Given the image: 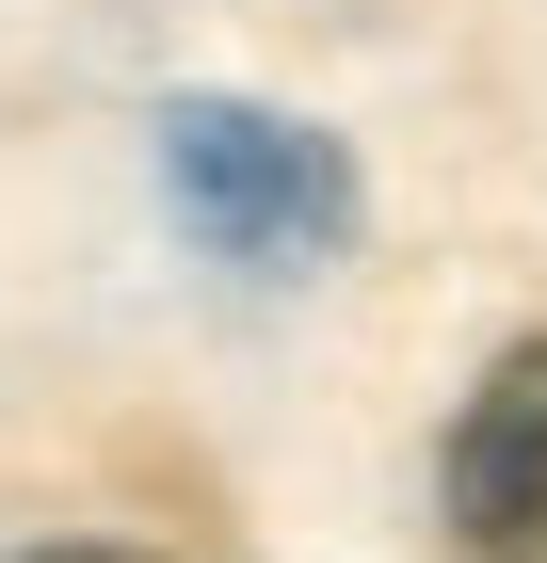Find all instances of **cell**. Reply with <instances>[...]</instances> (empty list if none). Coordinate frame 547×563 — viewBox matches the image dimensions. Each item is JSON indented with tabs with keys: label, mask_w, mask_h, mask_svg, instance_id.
I'll return each instance as SVG.
<instances>
[{
	"label": "cell",
	"mask_w": 547,
	"mask_h": 563,
	"mask_svg": "<svg viewBox=\"0 0 547 563\" xmlns=\"http://www.w3.org/2000/svg\"><path fill=\"white\" fill-rule=\"evenodd\" d=\"M162 210L194 258L226 274H306L354 242V162H338L306 113H258V97H177L162 113Z\"/></svg>",
	"instance_id": "obj_1"
},
{
	"label": "cell",
	"mask_w": 547,
	"mask_h": 563,
	"mask_svg": "<svg viewBox=\"0 0 547 563\" xmlns=\"http://www.w3.org/2000/svg\"><path fill=\"white\" fill-rule=\"evenodd\" d=\"M451 548L467 563H547V322L451 419Z\"/></svg>",
	"instance_id": "obj_2"
},
{
	"label": "cell",
	"mask_w": 547,
	"mask_h": 563,
	"mask_svg": "<svg viewBox=\"0 0 547 563\" xmlns=\"http://www.w3.org/2000/svg\"><path fill=\"white\" fill-rule=\"evenodd\" d=\"M33 563H129V548H33Z\"/></svg>",
	"instance_id": "obj_3"
}]
</instances>
